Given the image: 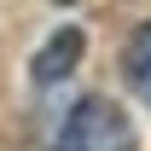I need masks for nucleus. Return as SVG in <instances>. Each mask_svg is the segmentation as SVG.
<instances>
[{"label":"nucleus","instance_id":"nucleus-2","mask_svg":"<svg viewBox=\"0 0 151 151\" xmlns=\"http://www.w3.org/2000/svg\"><path fill=\"white\" fill-rule=\"evenodd\" d=\"M81 52H87V35H81L76 23L52 29V35H47V47L35 52V64H29V76H35V87H58L64 76H76Z\"/></svg>","mask_w":151,"mask_h":151},{"label":"nucleus","instance_id":"nucleus-1","mask_svg":"<svg viewBox=\"0 0 151 151\" xmlns=\"http://www.w3.org/2000/svg\"><path fill=\"white\" fill-rule=\"evenodd\" d=\"M52 151H139V134H134L128 111L105 93H87L64 116V128H58Z\"/></svg>","mask_w":151,"mask_h":151},{"label":"nucleus","instance_id":"nucleus-4","mask_svg":"<svg viewBox=\"0 0 151 151\" xmlns=\"http://www.w3.org/2000/svg\"><path fill=\"white\" fill-rule=\"evenodd\" d=\"M58 6H70V0H58Z\"/></svg>","mask_w":151,"mask_h":151},{"label":"nucleus","instance_id":"nucleus-3","mask_svg":"<svg viewBox=\"0 0 151 151\" xmlns=\"http://www.w3.org/2000/svg\"><path fill=\"white\" fill-rule=\"evenodd\" d=\"M122 81L134 87L139 105H151V18L139 23L128 35V47H122Z\"/></svg>","mask_w":151,"mask_h":151}]
</instances>
